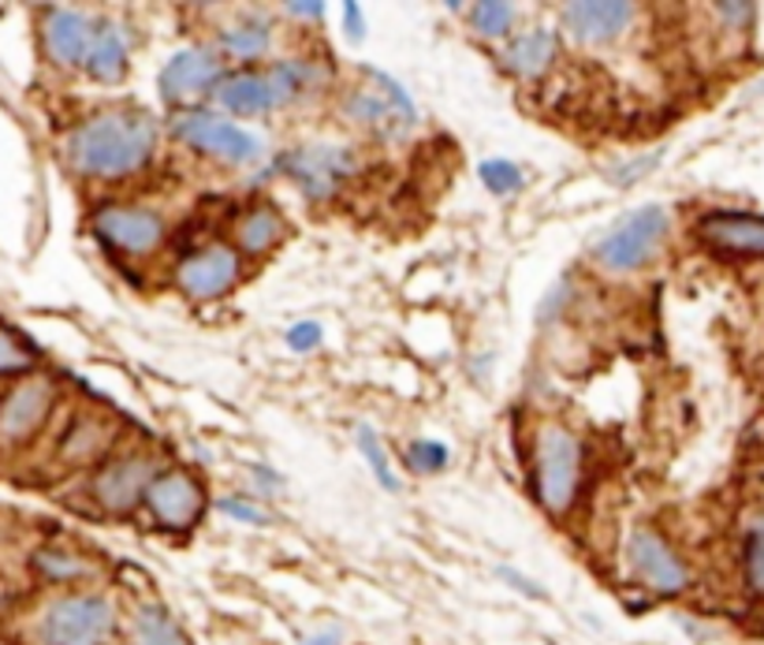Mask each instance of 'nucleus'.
<instances>
[{
    "instance_id": "nucleus-1",
    "label": "nucleus",
    "mask_w": 764,
    "mask_h": 645,
    "mask_svg": "<svg viewBox=\"0 0 764 645\" xmlns=\"http://www.w3.org/2000/svg\"><path fill=\"white\" fill-rule=\"evenodd\" d=\"M153 150H157V123L139 109L98 112L79 131H71V139L64 145L71 169L82 175H101V180L139 172L153 158Z\"/></svg>"
},
{
    "instance_id": "nucleus-2",
    "label": "nucleus",
    "mask_w": 764,
    "mask_h": 645,
    "mask_svg": "<svg viewBox=\"0 0 764 645\" xmlns=\"http://www.w3.org/2000/svg\"><path fill=\"white\" fill-rule=\"evenodd\" d=\"M582 477V444L563 425H544L533 441V493L549 512H567Z\"/></svg>"
},
{
    "instance_id": "nucleus-3",
    "label": "nucleus",
    "mask_w": 764,
    "mask_h": 645,
    "mask_svg": "<svg viewBox=\"0 0 764 645\" xmlns=\"http://www.w3.org/2000/svg\"><path fill=\"white\" fill-rule=\"evenodd\" d=\"M313 79L310 64H277L272 71H239L217 87V101L235 117H261L288 101H295L302 87Z\"/></svg>"
},
{
    "instance_id": "nucleus-4",
    "label": "nucleus",
    "mask_w": 764,
    "mask_h": 645,
    "mask_svg": "<svg viewBox=\"0 0 764 645\" xmlns=\"http://www.w3.org/2000/svg\"><path fill=\"white\" fill-rule=\"evenodd\" d=\"M667 224L672 221H667L664 205H642V210H634L631 216H623V221L596 243V251H593L596 262L609 269V273L642 269L649 258L661 251Z\"/></svg>"
},
{
    "instance_id": "nucleus-5",
    "label": "nucleus",
    "mask_w": 764,
    "mask_h": 645,
    "mask_svg": "<svg viewBox=\"0 0 764 645\" xmlns=\"http://www.w3.org/2000/svg\"><path fill=\"white\" fill-rule=\"evenodd\" d=\"M172 131H175V139H183L191 150L209 153V158H221L228 164H250L265 153L258 134H250L247 128H239L232 120L217 117V112H202V109L180 112V117L172 120Z\"/></svg>"
},
{
    "instance_id": "nucleus-6",
    "label": "nucleus",
    "mask_w": 764,
    "mask_h": 645,
    "mask_svg": "<svg viewBox=\"0 0 764 645\" xmlns=\"http://www.w3.org/2000/svg\"><path fill=\"white\" fill-rule=\"evenodd\" d=\"M112 634V605L93 593L52 601L41 616V642L46 645H101Z\"/></svg>"
},
{
    "instance_id": "nucleus-7",
    "label": "nucleus",
    "mask_w": 764,
    "mask_h": 645,
    "mask_svg": "<svg viewBox=\"0 0 764 645\" xmlns=\"http://www.w3.org/2000/svg\"><path fill=\"white\" fill-rule=\"evenodd\" d=\"M280 164H284V172L302 187L306 198H332L354 175V153L336 142L299 145Z\"/></svg>"
},
{
    "instance_id": "nucleus-8",
    "label": "nucleus",
    "mask_w": 764,
    "mask_h": 645,
    "mask_svg": "<svg viewBox=\"0 0 764 645\" xmlns=\"http://www.w3.org/2000/svg\"><path fill=\"white\" fill-rule=\"evenodd\" d=\"M93 232H98L101 243L112 246V251L139 258V254H153L157 246H161L164 221L153 210H145V205L112 202L93 213Z\"/></svg>"
},
{
    "instance_id": "nucleus-9",
    "label": "nucleus",
    "mask_w": 764,
    "mask_h": 645,
    "mask_svg": "<svg viewBox=\"0 0 764 645\" xmlns=\"http://www.w3.org/2000/svg\"><path fill=\"white\" fill-rule=\"evenodd\" d=\"M626 564H631L637 582H645V586L656 593H667V597L690 586L686 564L675 556V548L649 526H637L634 534L626 537Z\"/></svg>"
},
{
    "instance_id": "nucleus-10",
    "label": "nucleus",
    "mask_w": 764,
    "mask_h": 645,
    "mask_svg": "<svg viewBox=\"0 0 764 645\" xmlns=\"http://www.w3.org/2000/svg\"><path fill=\"white\" fill-rule=\"evenodd\" d=\"M221 57L213 49H180L169 64H164L161 79V98L169 105H191L202 93H209L213 87H221Z\"/></svg>"
},
{
    "instance_id": "nucleus-11",
    "label": "nucleus",
    "mask_w": 764,
    "mask_h": 645,
    "mask_svg": "<svg viewBox=\"0 0 764 645\" xmlns=\"http://www.w3.org/2000/svg\"><path fill=\"white\" fill-rule=\"evenodd\" d=\"M202 488L187 471H161L153 474L145 488V507L164 530H191L202 515Z\"/></svg>"
},
{
    "instance_id": "nucleus-12",
    "label": "nucleus",
    "mask_w": 764,
    "mask_h": 645,
    "mask_svg": "<svg viewBox=\"0 0 764 645\" xmlns=\"http://www.w3.org/2000/svg\"><path fill=\"white\" fill-rule=\"evenodd\" d=\"M239 276V254L232 246H205V251L191 254L187 262L175 269V284L187 299L194 303H209V299H221Z\"/></svg>"
},
{
    "instance_id": "nucleus-13",
    "label": "nucleus",
    "mask_w": 764,
    "mask_h": 645,
    "mask_svg": "<svg viewBox=\"0 0 764 645\" xmlns=\"http://www.w3.org/2000/svg\"><path fill=\"white\" fill-rule=\"evenodd\" d=\"M153 463L142 460V455H123V460H112L104 471L93 477V496L104 512L112 515H128L145 501V488L153 482Z\"/></svg>"
},
{
    "instance_id": "nucleus-14",
    "label": "nucleus",
    "mask_w": 764,
    "mask_h": 645,
    "mask_svg": "<svg viewBox=\"0 0 764 645\" xmlns=\"http://www.w3.org/2000/svg\"><path fill=\"white\" fill-rule=\"evenodd\" d=\"M634 23V4L620 0H590V4H567L563 8V30L582 41V46H609Z\"/></svg>"
},
{
    "instance_id": "nucleus-15",
    "label": "nucleus",
    "mask_w": 764,
    "mask_h": 645,
    "mask_svg": "<svg viewBox=\"0 0 764 645\" xmlns=\"http://www.w3.org/2000/svg\"><path fill=\"white\" fill-rule=\"evenodd\" d=\"M697 239L713 251L738 258H764V216L753 213H705L697 221Z\"/></svg>"
},
{
    "instance_id": "nucleus-16",
    "label": "nucleus",
    "mask_w": 764,
    "mask_h": 645,
    "mask_svg": "<svg viewBox=\"0 0 764 645\" xmlns=\"http://www.w3.org/2000/svg\"><path fill=\"white\" fill-rule=\"evenodd\" d=\"M49 407H52V384L46 377L23 381L0 403V441H27L46 422Z\"/></svg>"
},
{
    "instance_id": "nucleus-17",
    "label": "nucleus",
    "mask_w": 764,
    "mask_h": 645,
    "mask_svg": "<svg viewBox=\"0 0 764 645\" xmlns=\"http://www.w3.org/2000/svg\"><path fill=\"white\" fill-rule=\"evenodd\" d=\"M93 38H98V23L82 12H71V8H60V12H52L46 19V49L64 68L87 64Z\"/></svg>"
},
{
    "instance_id": "nucleus-18",
    "label": "nucleus",
    "mask_w": 764,
    "mask_h": 645,
    "mask_svg": "<svg viewBox=\"0 0 764 645\" xmlns=\"http://www.w3.org/2000/svg\"><path fill=\"white\" fill-rule=\"evenodd\" d=\"M556 49L560 41L552 30H526V34H519L511 46L504 49V68L511 75H522V79H537L544 71L552 68V60H556Z\"/></svg>"
},
{
    "instance_id": "nucleus-19",
    "label": "nucleus",
    "mask_w": 764,
    "mask_h": 645,
    "mask_svg": "<svg viewBox=\"0 0 764 645\" xmlns=\"http://www.w3.org/2000/svg\"><path fill=\"white\" fill-rule=\"evenodd\" d=\"M87 75L98 82H120L128 75V38L117 23H98V38L87 57Z\"/></svg>"
},
{
    "instance_id": "nucleus-20",
    "label": "nucleus",
    "mask_w": 764,
    "mask_h": 645,
    "mask_svg": "<svg viewBox=\"0 0 764 645\" xmlns=\"http://www.w3.org/2000/svg\"><path fill=\"white\" fill-rule=\"evenodd\" d=\"M280 235H284V221H280V213L272 210V205H254L235 228V243H239V251H247V254L272 251V246L280 243Z\"/></svg>"
},
{
    "instance_id": "nucleus-21",
    "label": "nucleus",
    "mask_w": 764,
    "mask_h": 645,
    "mask_svg": "<svg viewBox=\"0 0 764 645\" xmlns=\"http://www.w3.org/2000/svg\"><path fill=\"white\" fill-rule=\"evenodd\" d=\"M134 645H187L180 627L164 616L161 608H139L134 612V631H131Z\"/></svg>"
},
{
    "instance_id": "nucleus-22",
    "label": "nucleus",
    "mask_w": 764,
    "mask_h": 645,
    "mask_svg": "<svg viewBox=\"0 0 764 645\" xmlns=\"http://www.w3.org/2000/svg\"><path fill=\"white\" fill-rule=\"evenodd\" d=\"M221 46L239 60H254V57H261L269 49V30L250 19V23H239L232 30H224Z\"/></svg>"
},
{
    "instance_id": "nucleus-23",
    "label": "nucleus",
    "mask_w": 764,
    "mask_h": 645,
    "mask_svg": "<svg viewBox=\"0 0 764 645\" xmlns=\"http://www.w3.org/2000/svg\"><path fill=\"white\" fill-rule=\"evenodd\" d=\"M359 449L365 455V463H370V471H373L376 482L389 488V493H400V477H395V471H392L389 452H384L381 436H376L370 425H359Z\"/></svg>"
},
{
    "instance_id": "nucleus-24",
    "label": "nucleus",
    "mask_w": 764,
    "mask_h": 645,
    "mask_svg": "<svg viewBox=\"0 0 764 645\" xmlns=\"http://www.w3.org/2000/svg\"><path fill=\"white\" fill-rule=\"evenodd\" d=\"M470 23H474L478 34H485V38H504L511 30V23H515V8L496 4V0H489V4H474Z\"/></svg>"
},
{
    "instance_id": "nucleus-25",
    "label": "nucleus",
    "mask_w": 764,
    "mask_h": 645,
    "mask_svg": "<svg viewBox=\"0 0 764 645\" xmlns=\"http://www.w3.org/2000/svg\"><path fill=\"white\" fill-rule=\"evenodd\" d=\"M481 183H485L493 194H515L522 187V169L507 158H493L481 164Z\"/></svg>"
},
{
    "instance_id": "nucleus-26",
    "label": "nucleus",
    "mask_w": 764,
    "mask_h": 645,
    "mask_svg": "<svg viewBox=\"0 0 764 645\" xmlns=\"http://www.w3.org/2000/svg\"><path fill=\"white\" fill-rule=\"evenodd\" d=\"M746 582L757 597H764V515L746 534Z\"/></svg>"
},
{
    "instance_id": "nucleus-27",
    "label": "nucleus",
    "mask_w": 764,
    "mask_h": 645,
    "mask_svg": "<svg viewBox=\"0 0 764 645\" xmlns=\"http://www.w3.org/2000/svg\"><path fill=\"white\" fill-rule=\"evenodd\" d=\"M30 366H34L30 347L19 343L16 332L0 329V373H19V370H30Z\"/></svg>"
},
{
    "instance_id": "nucleus-28",
    "label": "nucleus",
    "mask_w": 764,
    "mask_h": 645,
    "mask_svg": "<svg viewBox=\"0 0 764 645\" xmlns=\"http://www.w3.org/2000/svg\"><path fill=\"white\" fill-rule=\"evenodd\" d=\"M406 463L422 474H433L448 463V449L441 441H414L411 449H406Z\"/></svg>"
},
{
    "instance_id": "nucleus-29",
    "label": "nucleus",
    "mask_w": 764,
    "mask_h": 645,
    "mask_svg": "<svg viewBox=\"0 0 764 645\" xmlns=\"http://www.w3.org/2000/svg\"><path fill=\"white\" fill-rule=\"evenodd\" d=\"M38 567L46 571L49 578H79L82 571H87V564L68 553H41L38 556Z\"/></svg>"
},
{
    "instance_id": "nucleus-30",
    "label": "nucleus",
    "mask_w": 764,
    "mask_h": 645,
    "mask_svg": "<svg viewBox=\"0 0 764 645\" xmlns=\"http://www.w3.org/2000/svg\"><path fill=\"white\" fill-rule=\"evenodd\" d=\"M321 325L318 321H299V325H291L288 329V347L291 351H313V347H321Z\"/></svg>"
},
{
    "instance_id": "nucleus-31",
    "label": "nucleus",
    "mask_w": 764,
    "mask_h": 645,
    "mask_svg": "<svg viewBox=\"0 0 764 645\" xmlns=\"http://www.w3.org/2000/svg\"><path fill=\"white\" fill-rule=\"evenodd\" d=\"M224 515H232V518H239V523H250V526H261V523H269L265 518V512H261V507H254V504H247V501H239V496H224L221 504Z\"/></svg>"
},
{
    "instance_id": "nucleus-32",
    "label": "nucleus",
    "mask_w": 764,
    "mask_h": 645,
    "mask_svg": "<svg viewBox=\"0 0 764 645\" xmlns=\"http://www.w3.org/2000/svg\"><path fill=\"white\" fill-rule=\"evenodd\" d=\"M720 19H727L731 27H746L753 23V4H716Z\"/></svg>"
},
{
    "instance_id": "nucleus-33",
    "label": "nucleus",
    "mask_w": 764,
    "mask_h": 645,
    "mask_svg": "<svg viewBox=\"0 0 764 645\" xmlns=\"http://www.w3.org/2000/svg\"><path fill=\"white\" fill-rule=\"evenodd\" d=\"M343 27H348V34L354 41L365 38V16H362V4H343Z\"/></svg>"
},
{
    "instance_id": "nucleus-34",
    "label": "nucleus",
    "mask_w": 764,
    "mask_h": 645,
    "mask_svg": "<svg viewBox=\"0 0 764 645\" xmlns=\"http://www.w3.org/2000/svg\"><path fill=\"white\" fill-rule=\"evenodd\" d=\"M288 12L299 16V19H321L324 4H318V0H295V4H288Z\"/></svg>"
},
{
    "instance_id": "nucleus-35",
    "label": "nucleus",
    "mask_w": 764,
    "mask_h": 645,
    "mask_svg": "<svg viewBox=\"0 0 764 645\" xmlns=\"http://www.w3.org/2000/svg\"><path fill=\"white\" fill-rule=\"evenodd\" d=\"M310 645H336V638H332V634H324V638H313Z\"/></svg>"
}]
</instances>
